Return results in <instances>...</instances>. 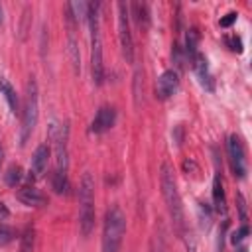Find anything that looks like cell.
I'll list each match as a JSON object with an SVG mask.
<instances>
[{"label":"cell","mask_w":252,"mask_h":252,"mask_svg":"<svg viewBox=\"0 0 252 252\" xmlns=\"http://www.w3.org/2000/svg\"><path fill=\"white\" fill-rule=\"evenodd\" d=\"M226 154H228V163H230V169H232L234 177L242 179L246 175V154H244V146H242V142L236 134H232L228 138Z\"/></svg>","instance_id":"cell-7"},{"label":"cell","mask_w":252,"mask_h":252,"mask_svg":"<svg viewBox=\"0 0 252 252\" xmlns=\"http://www.w3.org/2000/svg\"><path fill=\"white\" fill-rule=\"evenodd\" d=\"M126 232V217L120 207L112 205L104 213L102 224V252H118Z\"/></svg>","instance_id":"cell-3"},{"label":"cell","mask_w":252,"mask_h":252,"mask_svg":"<svg viewBox=\"0 0 252 252\" xmlns=\"http://www.w3.org/2000/svg\"><path fill=\"white\" fill-rule=\"evenodd\" d=\"M8 215H10L8 207H6V205H4L2 201H0V220H2V219H8Z\"/></svg>","instance_id":"cell-25"},{"label":"cell","mask_w":252,"mask_h":252,"mask_svg":"<svg viewBox=\"0 0 252 252\" xmlns=\"http://www.w3.org/2000/svg\"><path fill=\"white\" fill-rule=\"evenodd\" d=\"M159 183H161V195L165 199L167 211L175 222L177 228H183V205H181V197L177 191V183L173 177V169L169 163H161L159 167Z\"/></svg>","instance_id":"cell-4"},{"label":"cell","mask_w":252,"mask_h":252,"mask_svg":"<svg viewBox=\"0 0 252 252\" xmlns=\"http://www.w3.org/2000/svg\"><path fill=\"white\" fill-rule=\"evenodd\" d=\"M213 201L217 211H224V189H222V181L219 175H215L213 179Z\"/></svg>","instance_id":"cell-14"},{"label":"cell","mask_w":252,"mask_h":252,"mask_svg":"<svg viewBox=\"0 0 252 252\" xmlns=\"http://www.w3.org/2000/svg\"><path fill=\"white\" fill-rule=\"evenodd\" d=\"M116 122V110L112 106H100L91 122V132L94 134H102L106 130H110Z\"/></svg>","instance_id":"cell-9"},{"label":"cell","mask_w":252,"mask_h":252,"mask_svg":"<svg viewBox=\"0 0 252 252\" xmlns=\"http://www.w3.org/2000/svg\"><path fill=\"white\" fill-rule=\"evenodd\" d=\"M118 39L126 63L134 61V41L130 32V10L126 2H118Z\"/></svg>","instance_id":"cell-6"},{"label":"cell","mask_w":252,"mask_h":252,"mask_svg":"<svg viewBox=\"0 0 252 252\" xmlns=\"http://www.w3.org/2000/svg\"><path fill=\"white\" fill-rule=\"evenodd\" d=\"M94 228V179L87 171L79 183V230L89 236Z\"/></svg>","instance_id":"cell-2"},{"label":"cell","mask_w":252,"mask_h":252,"mask_svg":"<svg viewBox=\"0 0 252 252\" xmlns=\"http://www.w3.org/2000/svg\"><path fill=\"white\" fill-rule=\"evenodd\" d=\"M240 252H248V250H246V248H240Z\"/></svg>","instance_id":"cell-28"},{"label":"cell","mask_w":252,"mask_h":252,"mask_svg":"<svg viewBox=\"0 0 252 252\" xmlns=\"http://www.w3.org/2000/svg\"><path fill=\"white\" fill-rule=\"evenodd\" d=\"M128 10L134 14V18H136V22H138L140 26L148 22V6H146V4L134 2V4H128Z\"/></svg>","instance_id":"cell-17"},{"label":"cell","mask_w":252,"mask_h":252,"mask_svg":"<svg viewBox=\"0 0 252 252\" xmlns=\"http://www.w3.org/2000/svg\"><path fill=\"white\" fill-rule=\"evenodd\" d=\"M236 16H238L236 12H228L224 18L219 20V26H220V28H228V26H232V24L236 22Z\"/></svg>","instance_id":"cell-23"},{"label":"cell","mask_w":252,"mask_h":252,"mask_svg":"<svg viewBox=\"0 0 252 252\" xmlns=\"http://www.w3.org/2000/svg\"><path fill=\"white\" fill-rule=\"evenodd\" d=\"M69 55H71V63L75 67V73H81V57H79V49H77V41H75L73 33L69 35Z\"/></svg>","instance_id":"cell-19"},{"label":"cell","mask_w":252,"mask_h":252,"mask_svg":"<svg viewBox=\"0 0 252 252\" xmlns=\"http://www.w3.org/2000/svg\"><path fill=\"white\" fill-rule=\"evenodd\" d=\"M193 69H195V75L199 79V83L207 89V91H213L215 89V81H213V75L209 73V63H207V57L203 53H195L193 55Z\"/></svg>","instance_id":"cell-10"},{"label":"cell","mask_w":252,"mask_h":252,"mask_svg":"<svg viewBox=\"0 0 252 252\" xmlns=\"http://www.w3.org/2000/svg\"><path fill=\"white\" fill-rule=\"evenodd\" d=\"M51 187H53V191L55 193H67V189H69V181H67V173H57V171H53V175H51Z\"/></svg>","instance_id":"cell-15"},{"label":"cell","mask_w":252,"mask_h":252,"mask_svg":"<svg viewBox=\"0 0 252 252\" xmlns=\"http://www.w3.org/2000/svg\"><path fill=\"white\" fill-rule=\"evenodd\" d=\"M2 161H4V148H2V144H0V167H2Z\"/></svg>","instance_id":"cell-26"},{"label":"cell","mask_w":252,"mask_h":252,"mask_svg":"<svg viewBox=\"0 0 252 252\" xmlns=\"http://www.w3.org/2000/svg\"><path fill=\"white\" fill-rule=\"evenodd\" d=\"M39 100H37V83L33 77H30V81L26 83V94H24V108H22V134H20V144L24 146L28 142V138L32 136L35 124H37V116H39Z\"/></svg>","instance_id":"cell-5"},{"label":"cell","mask_w":252,"mask_h":252,"mask_svg":"<svg viewBox=\"0 0 252 252\" xmlns=\"http://www.w3.org/2000/svg\"><path fill=\"white\" fill-rule=\"evenodd\" d=\"M236 203H238V209H240V219H242V224H246V201L244 197L238 193L236 195Z\"/></svg>","instance_id":"cell-24"},{"label":"cell","mask_w":252,"mask_h":252,"mask_svg":"<svg viewBox=\"0 0 252 252\" xmlns=\"http://www.w3.org/2000/svg\"><path fill=\"white\" fill-rule=\"evenodd\" d=\"M33 242H35V232L33 228H26V232L22 234V244H20V252H33Z\"/></svg>","instance_id":"cell-18"},{"label":"cell","mask_w":252,"mask_h":252,"mask_svg":"<svg viewBox=\"0 0 252 252\" xmlns=\"http://www.w3.org/2000/svg\"><path fill=\"white\" fill-rule=\"evenodd\" d=\"M248 232H250V228H248V224H242L238 230H234L232 234H230V242L236 246V244H240L246 236H248Z\"/></svg>","instance_id":"cell-21"},{"label":"cell","mask_w":252,"mask_h":252,"mask_svg":"<svg viewBox=\"0 0 252 252\" xmlns=\"http://www.w3.org/2000/svg\"><path fill=\"white\" fill-rule=\"evenodd\" d=\"M16 197H18V201H22V203H24V205H28V207L41 209V207H45V205H47V197H45L39 189H35V187H32V185L18 189Z\"/></svg>","instance_id":"cell-12"},{"label":"cell","mask_w":252,"mask_h":252,"mask_svg":"<svg viewBox=\"0 0 252 252\" xmlns=\"http://www.w3.org/2000/svg\"><path fill=\"white\" fill-rule=\"evenodd\" d=\"M22 177H24V173H22V167H20V165H10L8 171L4 173V181H6V185H10V187H16V185L22 181Z\"/></svg>","instance_id":"cell-16"},{"label":"cell","mask_w":252,"mask_h":252,"mask_svg":"<svg viewBox=\"0 0 252 252\" xmlns=\"http://www.w3.org/2000/svg\"><path fill=\"white\" fill-rule=\"evenodd\" d=\"M224 41H226L228 49H232V51H236V53H242V39H240L238 35H228Z\"/></svg>","instance_id":"cell-22"},{"label":"cell","mask_w":252,"mask_h":252,"mask_svg":"<svg viewBox=\"0 0 252 252\" xmlns=\"http://www.w3.org/2000/svg\"><path fill=\"white\" fill-rule=\"evenodd\" d=\"M0 93L4 94V98H6V102H8L10 110H12V114H20L22 110H20L18 93H16V89L10 85V81H8L6 77H0Z\"/></svg>","instance_id":"cell-13"},{"label":"cell","mask_w":252,"mask_h":252,"mask_svg":"<svg viewBox=\"0 0 252 252\" xmlns=\"http://www.w3.org/2000/svg\"><path fill=\"white\" fill-rule=\"evenodd\" d=\"M14 238H16V230L8 224H0V246L10 244Z\"/></svg>","instance_id":"cell-20"},{"label":"cell","mask_w":252,"mask_h":252,"mask_svg":"<svg viewBox=\"0 0 252 252\" xmlns=\"http://www.w3.org/2000/svg\"><path fill=\"white\" fill-rule=\"evenodd\" d=\"M49 146L47 144H39L32 156V169H30V177H41L47 169V161H49Z\"/></svg>","instance_id":"cell-11"},{"label":"cell","mask_w":252,"mask_h":252,"mask_svg":"<svg viewBox=\"0 0 252 252\" xmlns=\"http://www.w3.org/2000/svg\"><path fill=\"white\" fill-rule=\"evenodd\" d=\"M177 87H179V75H177V71L175 69H167L156 81V96L159 100H167L177 91Z\"/></svg>","instance_id":"cell-8"},{"label":"cell","mask_w":252,"mask_h":252,"mask_svg":"<svg viewBox=\"0 0 252 252\" xmlns=\"http://www.w3.org/2000/svg\"><path fill=\"white\" fill-rule=\"evenodd\" d=\"M2 16H4V12H2V6H0V22H2Z\"/></svg>","instance_id":"cell-27"},{"label":"cell","mask_w":252,"mask_h":252,"mask_svg":"<svg viewBox=\"0 0 252 252\" xmlns=\"http://www.w3.org/2000/svg\"><path fill=\"white\" fill-rule=\"evenodd\" d=\"M89 30H91V75L94 85H100L104 79V65H102V37H100V4L89 2L87 14Z\"/></svg>","instance_id":"cell-1"}]
</instances>
